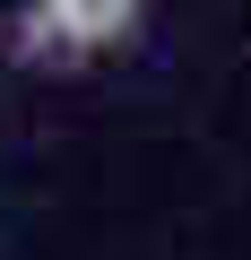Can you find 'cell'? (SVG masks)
I'll return each instance as SVG.
<instances>
[{"label": "cell", "instance_id": "obj_1", "mask_svg": "<svg viewBox=\"0 0 251 260\" xmlns=\"http://www.w3.org/2000/svg\"><path fill=\"white\" fill-rule=\"evenodd\" d=\"M130 35H139L130 0H35V9H18V44L35 61H87V52H113Z\"/></svg>", "mask_w": 251, "mask_h": 260}]
</instances>
